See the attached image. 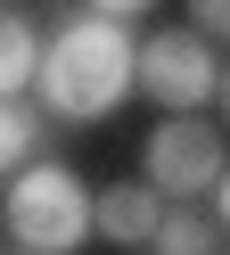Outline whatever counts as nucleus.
Segmentation results:
<instances>
[{"label":"nucleus","mask_w":230,"mask_h":255,"mask_svg":"<svg viewBox=\"0 0 230 255\" xmlns=\"http://www.w3.org/2000/svg\"><path fill=\"white\" fill-rule=\"evenodd\" d=\"M131 25L115 17H66L58 33L41 41V66H33V91H41V107L58 124H99L115 116V107L131 99Z\"/></svg>","instance_id":"nucleus-1"},{"label":"nucleus","mask_w":230,"mask_h":255,"mask_svg":"<svg viewBox=\"0 0 230 255\" xmlns=\"http://www.w3.org/2000/svg\"><path fill=\"white\" fill-rule=\"evenodd\" d=\"M8 239L25 255H82L91 247V189L74 165H16L8 173V206H0Z\"/></svg>","instance_id":"nucleus-2"},{"label":"nucleus","mask_w":230,"mask_h":255,"mask_svg":"<svg viewBox=\"0 0 230 255\" xmlns=\"http://www.w3.org/2000/svg\"><path fill=\"white\" fill-rule=\"evenodd\" d=\"M131 91H148V99L173 107V116H197V107L222 91V58H214V41L197 33V25H164V33H148L140 50H131Z\"/></svg>","instance_id":"nucleus-3"},{"label":"nucleus","mask_w":230,"mask_h":255,"mask_svg":"<svg viewBox=\"0 0 230 255\" xmlns=\"http://www.w3.org/2000/svg\"><path fill=\"white\" fill-rule=\"evenodd\" d=\"M222 165H230V148H222V132L206 116H164L148 132V148H140V181L156 198H206Z\"/></svg>","instance_id":"nucleus-4"},{"label":"nucleus","mask_w":230,"mask_h":255,"mask_svg":"<svg viewBox=\"0 0 230 255\" xmlns=\"http://www.w3.org/2000/svg\"><path fill=\"white\" fill-rule=\"evenodd\" d=\"M156 222H164V198H156L148 181H115V189H99V198H91V231L115 239V247H148Z\"/></svg>","instance_id":"nucleus-5"},{"label":"nucleus","mask_w":230,"mask_h":255,"mask_svg":"<svg viewBox=\"0 0 230 255\" xmlns=\"http://www.w3.org/2000/svg\"><path fill=\"white\" fill-rule=\"evenodd\" d=\"M33 66H41V33H33V17L0 8V99H25V91H33Z\"/></svg>","instance_id":"nucleus-6"},{"label":"nucleus","mask_w":230,"mask_h":255,"mask_svg":"<svg viewBox=\"0 0 230 255\" xmlns=\"http://www.w3.org/2000/svg\"><path fill=\"white\" fill-rule=\"evenodd\" d=\"M222 222L214 214H197V206H164V222H156V239H148V247L156 255H222Z\"/></svg>","instance_id":"nucleus-7"},{"label":"nucleus","mask_w":230,"mask_h":255,"mask_svg":"<svg viewBox=\"0 0 230 255\" xmlns=\"http://www.w3.org/2000/svg\"><path fill=\"white\" fill-rule=\"evenodd\" d=\"M33 140H41L33 107H25V99H0V181H8V173H16V165L33 156Z\"/></svg>","instance_id":"nucleus-8"},{"label":"nucleus","mask_w":230,"mask_h":255,"mask_svg":"<svg viewBox=\"0 0 230 255\" xmlns=\"http://www.w3.org/2000/svg\"><path fill=\"white\" fill-rule=\"evenodd\" d=\"M189 25L206 41H230V0H189Z\"/></svg>","instance_id":"nucleus-9"},{"label":"nucleus","mask_w":230,"mask_h":255,"mask_svg":"<svg viewBox=\"0 0 230 255\" xmlns=\"http://www.w3.org/2000/svg\"><path fill=\"white\" fill-rule=\"evenodd\" d=\"M82 8H91V17H115V25H131V17H148L156 0H82Z\"/></svg>","instance_id":"nucleus-10"},{"label":"nucleus","mask_w":230,"mask_h":255,"mask_svg":"<svg viewBox=\"0 0 230 255\" xmlns=\"http://www.w3.org/2000/svg\"><path fill=\"white\" fill-rule=\"evenodd\" d=\"M206 198H214V222H222V231H230V165L214 173V189H206Z\"/></svg>","instance_id":"nucleus-11"},{"label":"nucleus","mask_w":230,"mask_h":255,"mask_svg":"<svg viewBox=\"0 0 230 255\" xmlns=\"http://www.w3.org/2000/svg\"><path fill=\"white\" fill-rule=\"evenodd\" d=\"M214 99H222V107H230V66H222V91H214Z\"/></svg>","instance_id":"nucleus-12"},{"label":"nucleus","mask_w":230,"mask_h":255,"mask_svg":"<svg viewBox=\"0 0 230 255\" xmlns=\"http://www.w3.org/2000/svg\"><path fill=\"white\" fill-rule=\"evenodd\" d=\"M16 255H25V247H16Z\"/></svg>","instance_id":"nucleus-13"}]
</instances>
